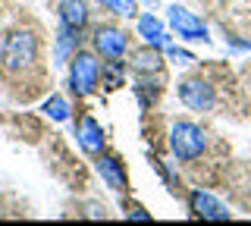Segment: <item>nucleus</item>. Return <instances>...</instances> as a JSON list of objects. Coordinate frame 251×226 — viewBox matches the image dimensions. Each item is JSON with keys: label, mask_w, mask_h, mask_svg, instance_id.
I'll list each match as a JSON object with an SVG mask.
<instances>
[{"label": "nucleus", "mask_w": 251, "mask_h": 226, "mask_svg": "<svg viewBox=\"0 0 251 226\" xmlns=\"http://www.w3.org/2000/svg\"><path fill=\"white\" fill-rule=\"evenodd\" d=\"M38 53H41L38 35L31 28H13L3 35V44H0V69L10 79H22L38 66Z\"/></svg>", "instance_id": "f257e3e1"}, {"label": "nucleus", "mask_w": 251, "mask_h": 226, "mask_svg": "<svg viewBox=\"0 0 251 226\" xmlns=\"http://www.w3.org/2000/svg\"><path fill=\"white\" fill-rule=\"evenodd\" d=\"M170 151L176 160L192 163L207 151V132L192 120H176L170 126Z\"/></svg>", "instance_id": "f03ea898"}, {"label": "nucleus", "mask_w": 251, "mask_h": 226, "mask_svg": "<svg viewBox=\"0 0 251 226\" xmlns=\"http://www.w3.org/2000/svg\"><path fill=\"white\" fill-rule=\"evenodd\" d=\"M100 85V63H98V53L91 50H75L69 57V88L78 98H88L98 91Z\"/></svg>", "instance_id": "7ed1b4c3"}, {"label": "nucleus", "mask_w": 251, "mask_h": 226, "mask_svg": "<svg viewBox=\"0 0 251 226\" xmlns=\"http://www.w3.org/2000/svg\"><path fill=\"white\" fill-rule=\"evenodd\" d=\"M167 25L176 32V38H182V41L210 44V32H207V25H204V19L198 13H192L188 6H182V3H170L167 6Z\"/></svg>", "instance_id": "20e7f679"}, {"label": "nucleus", "mask_w": 251, "mask_h": 226, "mask_svg": "<svg viewBox=\"0 0 251 226\" xmlns=\"http://www.w3.org/2000/svg\"><path fill=\"white\" fill-rule=\"evenodd\" d=\"M91 48L104 60H123L129 53V35L116 25H98L91 32Z\"/></svg>", "instance_id": "39448f33"}, {"label": "nucleus", "mask_w": 251, "mask_h": 226, "mask_svg": "<svg viewBox=\"0 0 251 226\" xmlns=\"http://www.w3.org/2000/svg\"><path fill=\"white\" fill-rule=\"evenodd\" d=\"M176 95L188 110H195V113H207V110H214V104H217L214 85L207 79H182L176 85Z\"/></svg>", "instance_id": "423d86ee"}, {"label": "nucleus", "mask_w": 251, "mask_h": 226, "mask_svg": "<svg viewBox=\"0 0 251 226\" xmlns=\"http://www.w3.org/2000/svg\"><path fill=\"white\" fill-rule=\"evenodd\" d=\"M188 210H192L198 220H214V223H223V220L232 217L229 207H226L217 195H210L204 189H192V192H188Z\"/></svg>", "instance_id": "0eeeda50"}, {"label": "nucleus", "mask_w": 251, "mask_h": 226, "mask_svg": "<svg viewBox=\"0 0 251 226\" xmlns=\"http://www.w3.org/2000/svg\"><path fill=\"white\" fill-rule=\"evenodd\" d=\"M94 170H98V176L107 182V189L113 192H126L129 189V176H126V163L120 157H113V154H98V160H94Z\"/></svg>", "instance_id": "6e6552de"}, {"label": "nucleus", "mask_w": 251, "mask_h": 226, "mask_svg": "<svg viewBox=\"0 0 251 226\" xmlns=\"http://www.w3.org/2000/svg\"><path fill=\"white\" fill-rule=\"evenodd\" d=\"M135 28H138V38L148 44V48L163 50V48L170 44L167 25H163V19L154 16V13H141V16H135Z\"/></svg>", "instance_id": "1a4fd4ad"}, {"label": "nucleus", "mask_w": 251, "mask_h": 226, "mask_svg": "<svg viewBox=\"0 0 251 226\" xmlns=\"http://www.w3.org/2000/svg\"><path fill=\"white\" fill-rule=\"evenodd\" d=\"M75 138H78V148H82L85 154H91V157H98L100 151H104V129H100V123L94 120V116H82L78 120V129H75Z\"/></svg>", "instance_id": "9d476101"}, {"label": "nucleus", "mask_w": 251, "mask_h": 226, "mask_svg": "<svg viewBox=\"0 0 251 226\" xmlns=\"http://www.w3.org/2000/svg\"><path fill=\"white\" fill-rule=\"evenodd\" d=\"M57 16H60V25L82 32V28L88 25V19H91L88 0H60L57 3Z\"/></svg>", "instance_id": "9b49d317"}, {"label": "nucleus", "mask_w": 251, "mask_h": 226, "mask_svg": "<svg viewBox=\"0 0 251 226\" xmlns=\"http://www.w3.org/2000/svg\"><path fill=\"white\" fill-rule=\"evenodd\" d=\"M78 48H82V32L60 25L57 28V38H53V66H66L69 57H73Z\"/></svg>", "instance_id": "f8f14e48"}, {"label": "nucleus", "mask_w": 251, "mask_h": 226, "mask_svg": "<svg viewBox=\"0 0 251 226\" xmlns=\"http://www.w3.org/2000/svg\"><path fill=\"white\" fill-rule=\"evenodd\" d=\"M129 69L135 75H160L163 73V53L157 50V48H141V50H135L132 53V63H129Z\"/></svg>", "instance_id": "ddd939ff"}, {"label": "nucleus", "mask_w": 251, "mask_h": 226, "mask_svg": "<svg viewBox=\"0 0 251 226\" xmlns=\"http://www.w3.org/2000/svg\"><path fill=\"white\" fill-rule=\"evenodd\" d=\"M126 85V63L120 60H107V63H100V88L107 91H116Z\"/></svg>", "instance_id": "4468645a"}, {"label": "nucleus", "mask_w": 251, "mask_h": 226, "mask_svg": "<svg viewBox=\"0 0 251 226\" xmlns=\"http://www.w3.org/2000/svg\"><path fill=\"white\" fill-rule=\"evenodd\" d=\"M94 3L116 19H135L138 16V0H94Z\"/></svg>", "instance_id": "2eb2a0df"}, {"label": "nucleus", "mask_w": 251, "mask_h": 226, "mask_svg": "<svg viewBox=\"0 0 251 226\" xmlns=\"http://www.w3.org/2000/svg\"><path fill=\"white\" fill-rule=\"evenodd\" d=\"M135 98H138V104L141 107H151L154 100H157V95H160V75L151 82V75H138V82H135Z\"/></svg>", "instance_id": "dca6fc26"}, {"label": "nucleus", "mask_w": 251, "mask_h": 226, "mask_svg": "<svg viewBox=\"0 0 251 226\" xmlns=\"http://www.w3.org/2000/svg\"><path fill=\"white\" fill-rule=\"evenodd\" d=\"M41 113L44 116H50L53 123H66L69 120V113H73V107H69V100L63 98V95H50L41 104Z\"/></svg>", "instance_id": "f3484780"}, {"label": "nucleus", "mask_w": 251, "mask_h": 226, "mask_svg": "<svg viewBox=\"0 0 251 226\" xmlns=\"http://www.w3.org/2000/svg\"><path fill=\"white\" fill-rule=\"evenodd\" d=\"M163 53H167V60L170 63H176V66H195L198 60H195V53H188V50H182V48H176V44H167L163 48Z\"/></svg>", "instance_id": "a211bd4d"}, {"label": "nucleus", "mask_w": 251, "mask_h": 226, "mask_svg": "<svg viewBox=\"0 0 251 226\" xmlns=\"http://www.w3.org/2000/svg\"><path fill=\"white\" fill-rule=\"evenodd\" d=\"M129 220H151V214H148V210H141V207H135L129 214Z\"/></svg>", "instance_id": "6ab92c4d"}, {"label": "nucleus", "mask_w": 251, "mask_h": 226, "mask_svg": "<svg viewBox=\"0 0 251 226\" xmlns=\"http://www.w3.org/2000/svg\"><path fill=\"white\" fill-rule=\"evenodd\" d=\"M141 3H148V6H151V10H154V6L160 3V0H141Z\"/></svg>", "instance_id": "aec40b11"}]
</instances>
